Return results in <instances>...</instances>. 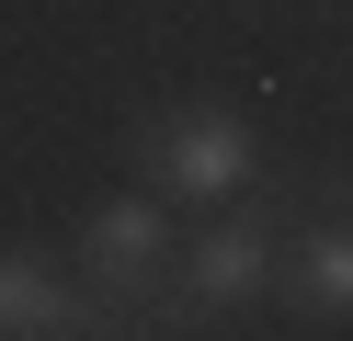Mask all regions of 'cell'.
Listing matches in <instances>:
<instances>
[{
    "label": "cell",
    "mask_w": 353,
    "mask_h": 341,
    "mask_svg": "<svg viewBox=\"0 0 353 341\" xmlns=\"http://www.w3.org/2000/svg\"><path fill=\"white\" fill-rule=\"evenodd\" d=\"M80 262H92V296L114 307V330H160V318H183V296H171L183 227H171V205L148 194V182H137V194H114V205H92Z\"/></svg>",
    "instance_id": "6da1fadb"
},
{
    "label": "cell",
    "mask_w": 353,
    "mask_h": 341,
    "mask_svg": "<svg viewBox=\"0 0 353 341\" xmlns=\"http://www.w3.org/2000/svg\"><path fill=\"white\" fill-rule=\"evenodd\" d=\"M251 171H262V136H251V114H228V103H160L137 125V182L171 216H183V205H228Z\"/></svg>",
    "instance_id": "7a4b0ae2"
},
{
    "label": "cell",
    "mask_w": 353,
    "mask_h": 341,
    "mask_svg": "<svg viewBox=\"0 0 353 341\" xmlns=\"http://www.w3.org/2000/svg\"><path fill=\"white\" fill-rule=\"evenodd\" d=\"M285 216H296V205L205 227V239L171 262V296H183V307H205V318H228V307H262V296H274V227H285Z\"/></svg>",
    "instance_id": "3957f363"
},
{
    "label": "cell",
    "mask_w": 353,
    "mask_h": 341,
    "mask_svg": "<svg viewBox=\"0 0 353 341\" xmlns=\"http://www.w3.org/2000/svg\"><path fill=\"white\" fill-rule=\"evenodd\" d=\"M69 330H114V307L57 285L34 250H0V341H69Z\"/></svg>",
    "instance_id": "277c9868"
},
{
    "label": "cell",
    "mask_w": 353,
    "mask_h": 341,
    "mask_svg": "<svg viewBox=\"0 0 353 341\" xmlns=\"http://www.w3.org/2000/svg\"><path fill=\"white\" fill-rule=\"evenodd\" d=\"M296 307L307 318H353V216H307L296 227Z\"/></svg>",
    "instance_id": "5b68a950"
},
{
    "label": "cell",
    "mask_w": 353,
    "mask_h": 341,
    "mask_svg": "<svg viewBox=\"0 0 353 341\" xmlns=\"http://www.w3.org/2000/svg\"><path fill=\"white\" fill-rule=\"evenodd\" d=\"M342 216H353V182H342Z\"/></svg>",
    "instance_id": "8992f818"
}]
</instances>
